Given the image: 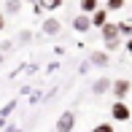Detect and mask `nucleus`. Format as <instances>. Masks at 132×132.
Segmentation results:
<instances>
[{
  "label": "nucleus",
  "instance_id": "obj_15",
  "mask_svg": "<svg viewBox=\"0 0 132 132\" xmlns=\"http://www.w3.org/2000/svg\"><path fill=\"white\" fill-rule=\"evenodd\" d=\"M22 5L19 3H5V11H8V14H16V11H19Z\"/></svg>",
  "mask_w": 132,
  "mask_h": 132
},
{
  "label": "nucleus",
  "instance_id": "obj_13",
  "mask_svg": "<svg viewBox=\"0 0 132 132\" xmlns=\"http://www.w3.org/2000/svg\"><path fill=\"white\" fill-rule=\"evenodd\" d=\"M119 32H124V35H132V24H129V22H119Z\"/></svg>",
  "mask_w": 132,
  "mask_h": 132
},
{
  "label": "nucleus",
  "instance_id": "obj_4",
  "mask_svg": "<svg viewBox=\"0 0 132 132\" xmlns=\"http://www.w3.org/2000/svg\"><path fill=\"white\" fill-rule=\"evenodd\" d=\"M89 27H92V16L78 14V16L73 19V30H76V32H89Z\"/></svg>",
  "mask_w": 132,
  "mask_h": 132
},
{
  "label": "nucleus",
  "instance_id": "obj_5",
  "mask_svg": "<svg viewBox=\"0 0 132 132\" xmlns=\"http://www.w3.org/2000/svg\"><path fill=\"white\" fill-rule=\"evenodd\" d=\"M103 40H105V43L119 40V24H105L103 27Z\"/></svg>",
  "mask_w": 132,
  "mask_h": 132
},
{
  "label": "nucleus",
  "instance_id": "obj_17",
  "mask_svg": "<svg viewBox=\"0 0 132 132\" xmlns=\"http://www.w3.org/2000/svg\"><path fill=\"white\" fill-rule=\"evenodd\" d=\"M5 27V19H3V14H0V30H3Z\"/></svg>",
  "mask_w": 132,
  "mask_h": 132
},
{
  "label": "nucleus",
  "instance_id": "obj_1",
  "mask_svg": "<svg viewBox=\"0 0 132 132\" xmlns=\"http://www.w3.org/2000/svg\"><path fill=\"white\" fill-rule=\"evenodd\" d=\"M111 119H113V121H129V119H132V111H129L124 103H119V100H116V103L111 105Z\"/></svg>",
  "mask_w": 132,
  "mask_h": 132
},
{
  "label": "nucleus",
  "instance_id": "obj_9",
  "mask_svg": "<svg viewBox=\"0 0 132 132\" xmlns=\"http://www.w3.org/2000/svg\"><path fill=\"white\" fill-rule=\"evenodd\" d=\"M92 65L105 68V65H108V54H105V51H94V54H92Z\"/></svg>",
  "mask_w": 132,
  "mask_h": 132
},
{
  "label": "nucleus",
  "instance_id": "obj_3",
  "mask_svg": "<svg viewBox=\"0 0 132 132\" xmlns=\"http://www.w3.org/2000/svg\"><path fill=\"white\" fill-rule=\"evenodd\" d=\"M129 86H132V84L127 81V78H119V81H113V94H116V100H119V103H121V100H124V94H127L129 92Z\"/></svg>",
  "mask_w": 132,
  "mask_h": 132
},
{
  "label": "nucleus",
  "instance_id": "obj_16",
  "mask_svg": "<svg viewBox=\"0 0 132 132\" xmlns=\"http://www.w3.org/2000/svg\"><path fill=\"white\" fill-rule=\"evenodd\" d=\"M127 51H129V54H132V38H129V40H127Z\"/></svg>",
  "mask_w": 132,
  "mask_h": 132
},
{
  "label": "nucleus",
  "instance_id": "obj_11",
  "mask_svg": "<svg viewBox=\"0 0 132 132\" xmlns=\"http://www.w3.org/2000/svg\"><path fill=\"white\" fill-rule=\"evenodd\" d=\"M92 132H113V127H111V121H103V124H97Z\"/></svg>",
  "mask_w": 132,
  "mask_h": 132
},
{
  "label": "nucleus",
  "instance_id": "obj_12",
  "mask_svg": "<svg viewBox=\"0 0 132 132\" xmlns=\"http://www.w3.org/2000/svg\"><path fill=\"white\" fill-rule=\"evenodd\" d=\"M14 108H16V103H14V100H11V103H8V105H5V108H3V111H0V119H3V121H5V116H8V113H11V111H14Z\"/></svg>",
  "mask_w": 132,
  "mask_h": 132
},
{
  "label": "nucleus",
  "instance_id": "obj_2",
  "mask_svg": "<svg viewBox=\"0 0 132 132\" xmlns=\"http://www.w3.org/2000/svg\"><path fill=\"white\" fill-rule=\"evenodd\" d=\"M73 127H76V116L70 111H65L62 116L57 119V132H73Z\"/></svg>",
  "mask_w": 132,
  "mask_h": 132
},
{
  "label": "nucleus",
  "instance_id": "obj_10",
  "mask_svg": "<svg viewBox=\"0 0 132 132\" xmlns=\"http://www.w3.org/2000/svg\"><path fill=\"white\" fill-rule=\"evenodd\" d=\"M81 11H84V14H94V11H97V0H84V3H81Z\"/></svg>",
  "mask_w": 132,
  "mask_h": 132
},
{
  "label": "nucleus",
  "instance_id": "obj_18",
  "mask_svg": "<svg viewBox=\"0 0 132 132\" xmlns=\"http://www.w3.org/2000/svg\"><path fill=\"white\" fill-rule=\"evenodd\" d=\"M5 132H14V127H8V129H5Z\"/></svg>",
  "mask_w": 132,
  "mask_h": 132
},
{
  "label": "nucleus",
  "instance_id": "obj_8",
  "mask_svg": "<svg viewBox=\"0 0 132 132\" xmlns=\"http://www.w3.org/2000/svg\"><path fill=\"white\" fill-rule=\"evenodd\" d=\"M59 32V22L57 19H46L43 22V35H57Z\"/></svg>",
  "mask_w": 132,
  "mask_h": 132
},
{
  "label": "nucleus",
  "instance_id": "obj_14",
  "mask_svg": "<svg viewBox=\"0 0 132 132\" xmlns=\"http://www.w3.org/2000/svg\"><path fill=\"white\" fill-rule=\"evenodd\" d=\"M119 8H124V3H121V0H111L105 11H119Z\"/></svg>",
  "mask_w": 132,
  "mask_h": 132
},
{
  "label": "nucleus",
  "instance_id": "obj_7",
  "mask_svg": "<svg viewBox=\"0 0 132 132\" xmlns=\"http://www.w3.org/2000/svg\"><path fill=\"white\" fill-rule=\"evenodd\" d=\"M113 84H111V78H100V81H94V86H92V92L94 94H103V92H108Z\"/></svg>",
  "mask_w": 132,
  "mask_h": 132
},
{
  "label": "nucleus",
  "instance_id": "obj_6",
  "mask_svg": "<svg viewBox=\"0 0 132 132\" xmlns=\"http://www.w3.org/2000/svg\"><path fill=\"white\" fill-rule=\"evenodd\" d=\"M92 24H94V27H105V24H108V11H105V8H97V11L92 14Z\"/></svg>",
  "mask_w": 132,
  "mask_h": 132
}]
</instances>
